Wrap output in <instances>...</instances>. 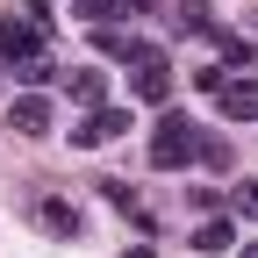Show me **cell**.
I'll return each instance as SVG.
<instances>
[{
    "label": "cell",
    "mask_w": 258,
    "mask_h": 258,
    "mask_svg": "<svg viewBox=\"0 0 258 258\" xmlns=\"http://www.w3.org/2000/svg\"><path fill=\"white\" fill-rule=\"evenodd\" d=\"M186 158H201V129H194L186 115H165V122L151 129V165L158 172H179Z\"/></svg>",
    "instance_id": "obj_1"
},
{
    "label": "cell",
    "mask_w": 258,
    "mask_h": 258,
    "mask_svg": "<svg viewBox=\"0 0 258 258\" xmlns=\"http://www.w3.org/2000/svg\"><path fill=\"white\" fill-rule=\"evenodd\" d=\"M129 64H137V101H172V64H165V50H151V43H137V57H129Z\"/></svg>",
    "instance_id": "obj_2"
},
{
    "label": "cell",
    "mask_w": 258,
    "mask_h": 258,
    "mask_svg": "<svg viewBox=\"0 0 258 258\" xmlns=\"http://www.w3.org/2000/svg\"><path fill=\"white\" fill-rule=\"evenodd\" d=\"M36 50H43V22H29V15L0 22V57H8V64H29Z\"/></svg>",
    "instance_id": "obj_3"
},
{
    "label": "cell",
    "mask_w": 258,
    "mask_h": 258,
    "mask_svg": "<svg viewBox=\"0 0 258 258\" xmlns=\"http://www.w3.org/2000/svg\"><path fill=\"white\" fill-rule=\"evenodd\" d=\"M122 129H129V115H122V108H93V115L72 129V144H79V151H101V144H115V137H122Z\"/></svg>",
    "instance_id": "obj_4"
},
{
    "label": "cell",
    "mask_w": 258,
    "mask_h": 258,
    "mask_svg": "<svg viewBox=\"0 0 258 258\" xmlns=\"http://www.w3.org/2000/svg\"><path fill=\"white\" fill-rule=\"evenodd\" d=\"M215 101H222V115H230V122H258V79H222Z\"/></svg>",
    "instance_id": "obj_5"
},
{
    "label": "cell",
    "mask_w": 258,
    "mask_h": 258,
    "mask_svg": "<svg viewBox=\"0 0 258 258\" xmlns=\"http://www.w3.org/2000/svg\"><path fill=\"white\" fill-rule=\"evenodd\" d=\"M8 122H15V137H43V129H50V101H36V93H22V101L8 108Z\"/></svg>",
    "instance_id": "obj_6"
},
{
    "label": "cell",
    "mask_w": 258,
    "mask_h": 258,
    "mask_svg": "<svg viewBox=\"0 0 258 258\" xmlns=\"http://www.w3.org/2000/svg\"><path fill=\"white\" fill-rule=\"evenodd\" d=\"M64 93H72L79 108H101L108 101V72H64Z\"/></svg>",
    "instance_id": "obj_7"
},
{
    "label": "cell",
    "mask_w": 258,
    "mask_h": 258,
    "mask_svg": "<svg viewBox=\"0 0 258 258\" xmlns=\"http://www.w3.org/2000/svg\"><path fill=\"white\" fill-rule=\"evenodd\" d=\"M230 237H237V230L215 215V222H201V230H194V251H230Z\"/></svg>",
    "instance_id": "obj_8"
},
{
    "label": "cell",
    "mask_w": 258,
    "mask_h": 258,
    "mask_svg": "<svg viewBox=\"0 0 258 258\" xmlns=\"http://www.w3.org/2000/svg\"><path fill=\"white\" fill-rule=\"evenodd\" d=\"M72 15H79V22H108V15H122V0H79Z\"/></svg>",
    "instance_id": "obj_9"
},
{
    "label": "cell",
    "mask_w": 258,
    "mask_h": 258,
    "mask_svg": "<svg viewBox=\"0 0 258 258\" xmlns=\"http://www.w3.org/2000/svg\"><path fill=\"white\" fill-rule=\"evenodd\" d=\"M230 208H237V215H251V222H258V179H244V186H237V194H230Z\"/></svg>",
    "instance_id": "obj_10"
},
{
    "label": "cell",
    "mask_w": 258,
    "mask_h": 258,
    "mask_svg": "<svg viewBox=\"0 0 258 258\" xmlns=\"http://www.w3.org/2000/svg\"><path fill=\"white\" fill-rule=\"evenodd\" d=\"M43 230L64 237V230H72V208H64V201H43Z\"/></svg>",
    "instance_id": "obj_11"
},
{
    "label": "cell",
    "mask_w": 258,
    "mask_h": 258,
    "mask_svg": "<svg viewBox=\"0 0 258 258\" xmlns=\"http://www.w3.org/2000/svg\"><path fill=\"white\" fill-rule=\"evenodd\" d=\"M222 79H230L222 64H201V72H194V86H201V93H222Z\"/></svg>",
    "instance_id": "obj_12"
},
{
    "label": "cell",
    "mask_w": 258,
    "mask_h": 258,
    "mask_svg": "<svg viewBox=\"0 0 258 258\" xmlns=\"http://www.w3.org/2000/svg\"><path fill=\"white\" fill-rule=\"evenodd\" d=\"M122 8H137V15H144V8H158V0H122Z\"/></svg>",
    "instance_id": "obj_13"
},
{
    "label": "cell",
    "mask_w": 258,
    "mask_h": 258,
    "mask_svg": "<svg viewBox=\"0 0 258 258\" xmlns=\"http://www.w3.org/2000/svg\"><path fill=\"white\" fill-rule=\"evenodd\" d=\"M122 258H151V251H144V244H137V251H122Z\"/></svg>",
    "instance_id": "obj_14"
},
{
    "label": "cell",
    "mask_w": 258,
    "mask_h": 258,
    "mask_svg": "<svg viewBox=\"0 0 258 258\" xmlns=\"http://www.w3.org/2000/svg\"><path fill=\"white\" fill-rule=\"evenodd\" d=\"M244 258H258V244H251V251H244Z\"/></svg>",
    "instance_id": "obj_15"
}]
</instances>
